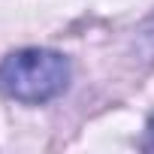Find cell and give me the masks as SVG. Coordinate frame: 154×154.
<instances>
[{"label": "cell", "mask_w": 154, "mask_h": 154, "mask_svg": "<svg viewBox=\"0 0 154 154\" xmlns=\"http://www.w3.org/2000/svg\"><path fill=\"white\" fill-rule=\"evenodd\" d=\"M69 85V60L51 48H18L0 60V88L18 103H45Z\"/></svg>", "instance_id": "cell-1"}, {"label": "cell", "mask_w": 154, "mask_h": 154, "mask_svg": "<svg viewBox=\"0 0 154 154\" xmlns=\"http://www.w3.org/2000/svg\"><path fill=\"white\" fill-rule=\"evenodd\" d=\"M145 151H154V115H151V121H148V130H145V145H142Z\"/></svg>", "instance_id": "cell-2"}]
</instances>
